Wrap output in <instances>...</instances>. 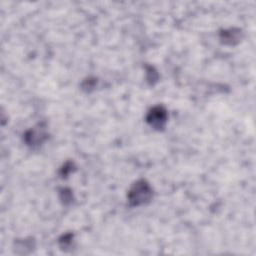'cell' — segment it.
<instances>
[{
  "mask_svg": "<svg viewBox=\"0 0 256 256\" xmlns=\"http://www.w3.org/2000/svg\"><path fill=\"white\" fill-rule=\"evenodd\" d=\"M151 196L152 189L150 185L144 180H138L128 192V201L132 206H139L148 202Z\"/></svg>",
  "mask_w": 256,
  "mask_h": 256,
  "instance_id": "1",
  "label": "cell"
},
{
  "mask_svg": "<svg viewBox=\"0 0 256 256\" xmlns=\"http://www.w3.org/2000/svg\"><path fill=\"white\" fill-rule=\"evenodd\" d=\"M147 122L155 129H161L167 121V112L162 106L153 107L147 114Z\"/></svg>",
  "mask_w": 256,
  "mask_h": 256,
  "instance_id": "2",
  "label": "cell"
},
{
  "mask_svg": "<svg viewBox=\"0 0 256 256\" xmlns=\"http://www.w3.org/2000/svg\"><path fill=\"white\" fill-rule=\"evenodd\" d=\"M25 138L28 144L34 146L42 143V141L45 138V134L42 130H30L26 133Z\"/></svg>",
  "mask_w": 256,
  "mask_h": 256,
  "instance_id": "3",
  "label": "cell"
},
{
  "mask_svg": "<svg viewBox=\"0 0 256 256\" xmlns=\"http://www.w3.org/2000/svg\"><path fill=\"white\" fill-rule=\"evenodd\" d=\"M237 39H238V32H234L233 30L224 31L222 36V40H224L225 42H229L230 44H232V42Z\"/></svg>",
  "mask_w": 256,
  "mask_h": 256,
  "instance_id": "4",
  "label": "cell"
}]
</instances>
